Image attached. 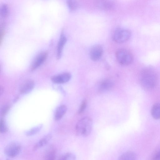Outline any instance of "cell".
I'll return each mask as SVG.
<instances>
[{"label": "cell", "instance_id": "6da1fadb", "mask_svg": "<svg viewBox=\"0 0 160 160\" xmlns=\"http://www.w3.org/2000/svg\"><path fill=\"white\" fill-rule=\"evenodd\" d=\"M140 80L142 87L147 90L152 89L157 82V76L154 71L150 68H146L141 72Z\"/></svg>", "mask_w": 160, "mask_h": 160}, {"label": "cell", "instance_id": "7a4b0ae2", "mask_svg": "<svg viewBox=\"0 0 160 160\" xmlns=\"http://www.w3.org/2000/svg\"><path fill=\"white\" fill-rule=\"evenodd\" d=\"M92 126V119L88 117L83 118L77 123L75 130L77 134L82 137H86L91 133Z\"/></svg>", "mask_w": 160, "mask_h": 160}, {"label": "cell", "instance_id": "3957f363", "mask_svg": "<svg viewBox=\"0 0 160 160\" xmlns=\"http://www.w3.org/2000/svg\"><path fill=\"white\" fill-rule=\"evenodd\" d=\"M116 57L118 62L121 65H127L130 64L133 57L131 52L124 48L118 49L116 53Z\"/></svg>", "mask_w": 160, "mask_h": 160}, {"label": "cell", "instance_id": "277c9868", "mask_svg": "<svg viewBox=\"0 0 160 160\" xmlns=\"http://www.w3.org/2000/svg\"><path fill=\"white\" fill-rule=\"evenodd\" d=\"M130 32L123 28H118L114 31L113 38L115 42L118 43H122L127 42L130 38Z\"/></svg>", "mask_w": 160, "mask_h": 160}, {"label": "cell", "instance_id": "5b68a950", "mask_svg": "<svg viewBox=\"0 0 160 160\" xmlns=\"http://www.w3.org/2000/svg\"><path fill=\"white\" fill-rule=\"evenodd\" d=\"M21 149L20 144L17 142H14L10 143L5 147L4 152L7 156L13 158L19 153Z\"/></svg>", "mask_w": 160, "mask_h": 160}, {"label": "cell", "instance_id": "8992f818", "mask_svg": "<svg viewBox=\"0 0 160 160\" xmlns=\"http://www.w3.org/2000/svg\"><path fill=\"white\" fill-rule=\"evenodd\" d=\"M47 55L48 52L47 51H43L38 53L32 63L31 70H34L42 65L46 59Z\"/></svg>", "mask_w": 160, "mask_h": 160}, {"label": "cell", "instance_id": "52a82bcc", "mask_svg": "<svg viewBox=\"0 0 160 160\" xmlns=\"http://www.w3.org/2000/svg\"><path fill=\"white\" fill-rule=\"evenodd\" d=\"M103 53L102 47L99 45L93 46L90 51V57L91 59L94 61L99 60L101 58Z\"/></svg>", "mask_w": 160, "mask_h": 160}, {"label": "cell", "instance_id": "ba28073f", "mask_svg": "<svg viewBox=\"0 0 160 160\" xmlns=\"http://www.w3.org/2000/svg\"><path fill=\"white\" fill-rule=\"evenodd\" d=\"M71 78V75L70 73L64 72L52 76L51 80L54 83L61 84L68 82Z\"/></svg>", "mask_w": 160, "mask_h": 160}, {"label": "cell", "instance_id": "9c48e42d", "mask_svg": "<svg viewBox=\"0 0 160 160\" xmlns=\"http://www.w3.org/2000/svg\"><path fill=\"white\" fill-rule=\"evenodd\" d=\"M34 81L31 79H28L24 82L19 88V92L21 94H25L31 91L34 87Z\"/></svg>", "mask_w": 160, "mask_h": 160}, {"label": "cell", "instance_id": "30bf717a", "mask_svg": "<svg viewBox=\"0 0 160 160\" xmlns=\"http://www.w3.org/2000/svg\"><path fill=\"white\" fill-rule=\"evenodd\" d=\"M67 39L63 31L61 32L57 47L56 57L59 58L61 56L62 51Z\"/></svg>", "mask_w": 160, "mask_h": 160}, {"label": "cell", "instance_id": "8fae6325", "mask_svg": "<svg viewBox=\"0 0 160 160\" xmlns=\"http://www.w3.org/2000/svg\"><path fill=\"white\" fill-rule=\"evenodd\" d=\"M114 83L111 80L107 79L102 82L100 84L98 90L100 92H104L108 91L112 88L113 86Z\"/></svg>", "mask_w": 160, "mask_h": 160}, {"label": "cell", "instance_id": "7c38bea8", "mask_svg": "<svg viewBox=\"0 0 160 160\" xmlns=\"http://www.w3.org/2000/svg\"><path fill=\"white\" fill-rule=\"evenodd\" d=\"M52 137V135L50 134H48L44 136L35 144L33 148V150L36 151L47 144Z\"/></svg>", "mask_w": 160, "mask_h": 160}, {"label": "cell", "instance_id": "4fadbf2b", "mask_svg": "<svg viewBox=\"0 0 160 160\" xmlns=\"http://www.w3.org/2000/svg\"><path fill=\"white\" fill-rule=\"evenodd\" d=\"M56 152L54 148L50 146L46 150L44 157V160H55Z\"/></svg>", "mask_w": 160, "mask_h": 160}, {"label": "cell", "instance_id": "5bb4252c", "mask_svg": "<svg viewBox=\"0 0 160 160\" xmlns=\"http://www.w3.org/2000/svg\"><path fill=\"white\" fill-rule=\"evenodd\" d=\"M97 5L102 9L110 10L113 8L114 4L111 1H99L97 2Z\"/></svg>", "mask_w": 160, "mask_h": 160}, {"label": "cell", "instance_id": "9a60e30c", "mask_svg": "<svg viewBox=\"0 0 160 160\" xmlns=\"http://www.w3.org/2000/svg\"><path fill=\"white\" fill-rule=\"evenodd\" d=\"M67 107L65 105H62L58 107L56 110L54 118L56 121L60 120L66 112Z\"/></svg>", "mask_w": 160, "mask_h": 160}, {"label": "cell", "instance_id": "2e32d148", "mask_svg": "<svg viewBox=\"0 0 160 160\" xmlns=\"http://www.w3.org/2000/svg\"><path fill=\"white\" fill-rule=\"evenodd\" d=\"M118 160H136V157L133 152L127 151L121 155Z\"/></svg>", "mask_w": 160, "mask_h": 160}, {"label": "cell", "instance_id": "e0dca14e", "mask_svg": "<svg viewBox=\"0 0 160 160\" xmlns=\"http://www.w3.org/2000/svg\"><path fill=\"white\" fill-rule=\"evenodd\" d=\"M151 113L152 117L155 119L160 118V104H154L152 109Z\"/></svg>", "mask_w": 160, "mask_h": 160}, {"label": "cell", "instance_id": "ac0fdd59", "mask_svg": "<svg viewBox=\"0 0 160 160\" xmlns=\"http://www.w3.org/2000/svg\"><path fill=\"white\" fill-rule=\"evenodd\" d=\"M42 127V125L40 124L27 131L25 132V134L28 136L35 135L39 132Z\"/></svg>", "mask_w": 160, "mask_h": 160}, {"label": "cell", "instance_id": "d6986e66", "mask_svg": "<svg viewBox=\"0 0 160 160\" xmlns=\"http://www.w3.org/2000/svg\"><path fill=\"white\" fill-rule=\"evenodd\" d=\"M67 3L69 9L72 11L77 9L79 6V3L77 1L68 0Z\"/></svg>", "mask_w": 160, "mask_h": 160}, {"label": "cell", "instance_id": "ffe728a7", "mask_svg": "<svg viewBox=\"0 0 160 160\" xmlns=\"http://www.w3.org/2000/svg\"><path fill=\"white\" fill-rule=\"evenodd\" d=\"M75 155L71 152H68L63 154L58 160H76Z\"/></svg>", "mask_w": 160, "mask_h": 160}, {"label": "cell", "instance_id": "44dd1931", "mask_svg": "<svg viewBox=\"0 0 160 160\" xmlns=\"http://www.w3.org/2000/svg\"><path fill=\"white\" fill-rule=\"evenodd\" d=\"M8 6L6 4L2 5L0 8V13L3 17H6L8 15Z\"/></svg>", "mask_w": 160, "mask_h": 160}, {"label": "cell", "instance_id": "7402d4cb", "mask_svg": "<svg viewBox=\"0 0 160 160\" xmlns=\"http://www.w3.org/2000/svg\"><path fill=\"white\" fill-rule=\"evenodd\" d=\"M8 130V128L3 119H1L0 122V131L1 133H4L6 132Z\"/></svg>", "mask_w": 160, "mask_h": 160}, {"label": "cell", "instance_id": "603a6c76", "mask_svg": "<svg viewBox=\"0 0 160 160\" xmlns=\"http://www.w3.org/2000/svg\"><path fill=\"white\" fill-rule=\"evenodd\" d=\"M87 104V101L86 100H83L78 110V113H82L86 108Z\"/></svg>", "mask_w": 160, "mask_h": 160}, {"label": "cell", "instance_id": "cb8c5ba5", "mask_svg": "<svg viewBox=\"0 0 160 160\" xmlns=\"http://www.w3.org/2000/svg\"><path fill=\"white\" fill-rule=\"evenodd\" d=\"M9 109V106L8 105L4 106L1 110V114L3 116L5 115Z\"/></svg>", "mask_w": 160, "mask_h": 160}, {"label": "cell", "instance_id": "d4e9b609", "mask_svg": "<svg viewBox=\"0 0 160 160\" xmlns=\"http://www.w3.org/2000/svg\"><path fill=\"white\" fill-rule=\"evenodd\" d=\"M152 160H160V151L155 155Z\"/></svg>", "mask_w": 160, "mask_h": 160}, {"label": "cell", "instance_id": "484cf974", "mask_svg": "<svg viewBox=\"0 0 160 160\" xmlns=\"http://www.w3.org/2000/svg\"><path fill=\"white\" fill-rule=\"evenodd\" d=\"M3 87H0V93L1 94L2 93V92H3Z\"/></svg>", "mask_w": 160, "mask_h": 160}]
</instances>
